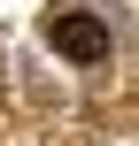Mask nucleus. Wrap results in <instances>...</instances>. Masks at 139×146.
I'll return each instance as SVG.
<instances>
[{
    "label": "nucleus",
    "instance_id": "f257e3e1",
    "mask_svg": "<svg viewBox=\"0 0 139 146\" xmlns=\"http://www.w3.org/2000/svg\"><path fill=\"white\" fill-rule=\"evenodd\" d=\"M46 46H54L62 62L93 69V62H108V23H101V15H54V23H46Z\"/></svg>",
    "mask_w": 139,
    "mask_h": 146
}]
</instances>
